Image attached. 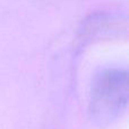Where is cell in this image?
Here are the masks:
<instances>
[{
    "instance_id": "obj_1",
    "label": "cell",
    "mask_w": 129,
    "mask_h": 129,
    "mask_svg": "<svg viewBox=\"0 0 129 129\" xmlns=\"http://www.w3.org/2000/svg\"><path fill=\"white\" fill-rule=\"evenodd\" d=\"M128 104V76L125 69L107 68L96 74L89 95V116L99 127L121 118Z\"/></svg>"
}]
</instances>
